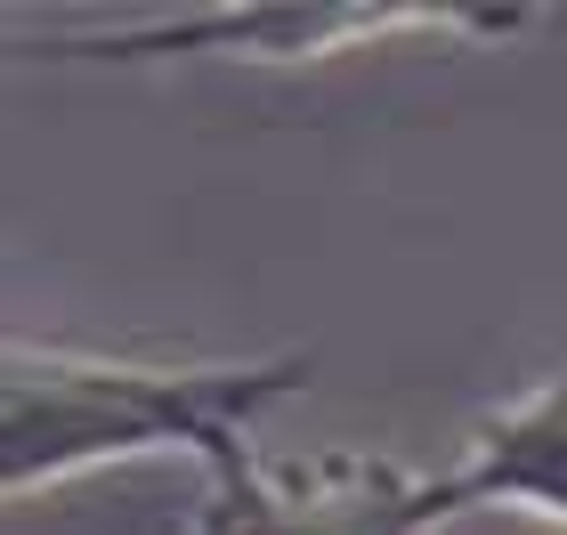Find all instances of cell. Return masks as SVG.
I'll use <instances>...</instances> for the list:
<instances>
[{"label": "cell", "mask_w": 567, "mask_h": 535, "mask_svg": "<svg viewBox=\"0 0 567 535\" xmlns=\"http://www.w3.org/2000/svg\"><path fill=\"white\" fill-rule=\"evenodd\" d=\"M308 381V357H122L0 333V495L90 479L131 454L236 471L251 422Z\"/></svg>", "instance_id": "1"}, {"label": "cell", "mask_w": 567, "mask_h": 535, "mask_svg": "<svg viewBox=\"0 0 567 535\" xmlns=\"http://www.w3.org/2000/svg\"><path fill=\"white\" fill-rule=\"evenodd\" d=\"M519 9H178L146 24L0 33V58H332L398 33H519Z\"/></svg>", "instance_id": "2"}, {"label": "cell", "mask_w": 567, "mask_h": 535, "mask_svg": "<svg viewBox=\"0 0 567 535\" xmlns=\"http://www.w3.org/2000/svg\"><path fill=\"white\" fill-rule=\"evenodd\" d=\"M446 495L437 471H405L390 454H317L276 463L251 446L236 471H212L203 535H437Z\"/></svg>", "instance_id": "3"}, {"label": "cell", "mask_w": 567, "mask_h": 535, "mask_svg": "<svg viewBox=\"0 0 567 535\" xmlns=\"http://www.w3.org/2000/svg\"><path fill=\"white\" fill-rule=\"evenodd\" d=\"M437 495H446V519L519 503V512L567 527V373H551V381H535V390H519L511 405H495V414L471 430L462 463L437 471Z\"/></svg>", "instance_id": "4"}]
</instances>
